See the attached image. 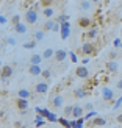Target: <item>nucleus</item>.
Here are the masks:
<instances>
[{
	"instance_id": "nucleus-1",
	"label": "nucleus",
	"mask_w": 122,
	"mask_h": 128,
	"mask_svg": "<svg viewBox=\"0 0 122 128\" xmlns=\"http://www.w3.org/2000/svg\"><path fill=\"white\" fill-rule=\"evenodd\" d=\"M25 22H27L28 25H35L36 22H38V11L35 10V8H28L27 11H25Z\"/></svg>"
},
{
	"instance_id": "nucleus-2",
	"label": "nucleus",
	"mask_w": 122,
	"mask_h": 128,
	"mask_svg": "<svg viewBox=\"0 0 122 128\" xmlns=\"http://www.w3.org/2000/svg\"><path fill=\"white\" fill-rule=\"evenodd\" d=\"M102 98H103L105 102H114V91L111 88L105 86L103 89H102Z\"/></svg>"
},
{
	"instance_id": "nucleus-3",
	"label": "nucleus",
	"mask_w": 122,
	"mask_h": 128,
	"mask_svg": "<svg viewBox=\"0 0 122 128\" xmlns=\"http://www.w3.org/2000/svg\"><path fill=\"white\" fill-rule=\"evenodd\" d=\"M13 66H3L2 67V72H0V78H2V81H6L10 78V76L13 75Z\"/></svg>"
},
{
	"instance_id": "nucleus-4",
	"label": "nucleus",
	"mask_w": 122,
	"mask_h": 128,
	"mask_svg": "<svg viewBox=\"0 0 122 128\" xmlns=\"http://www.w3.org/2000/svg\"><path fill=\"white\" fill-rule=\"evenodd\" d=\"M94 50H95V47H94V44H91V42H85V44H81V47H80V52L83 55H92Z\"/></svg>"
},
{
	"instance_id": "nucleus-5",
	"label": "nucleus",
	"mask_w": 122,
	"mask_h": 128,
	"mask_svg": "<svg viewBox=\"0 0 122 128\" xmlns=\"http://www.w3.org/2000/svg\"><path fill=\"white\" fill-rule=\"evenodd\" d=\"M61 39L63 41H66L67 38H69V34H70V24L69 22H64V24H61Z\"/></svg>"
},
{
	"instance_id": "nucleus-6",
	"label": "nucleus",
	"mask_w": 122,
	"mask_h": 128,
	"mask_svg": "<svg viewBox=\"0 0 122 128\" xmlns=\"http://www.w3.org/2000/svg\"><path fill=\"white\" fill-rule=\"evenodd\" d=\"M105 69L108 74H116V72H119V64L116 61H108L105 64Z\"/></svg>"
},
{
	"instance_id": "nucleus-7",
	"label": "nucleus",
	"mask_w": 122,
	"mask_h": 128,
	"mask_svg": "<svg viewBox=\"0 0 122 128\" xmlns=\"http://www.w3.org/2000/svg\"><path fill=\"white\" fill-rule=\"evenodd\" d=\"M92 80L97 83V84H99V83H106L108 81V72H106V70H102V72H99L97 75H94Z\"/></svg>"
},
{
	"instance_id": "nucleus-8",
	"label": "nucleus",
	"mask_w": 122,
	"mask_h": 128,
	"mask_svg": "<svg viewBox=\"0 0 122 128\" xmlns=\"http://www.w3.org/2000/svg\"><path fill=\"white\" fill-rule=\"evenodd\" d=\"M49 91V84L46 81H41V83H36L35 84V92L36 94H46Z\"/></svg>"
},
{
	"instance_id": "nucleus-9",
	"label": "nucleus",
	"mask_w": 122,
	"mask_h": 128,
	"mask_svg": "<svg viewBox=\"0 0 122 128\" xmlns=\"http://www.w3.org/2000/svg\"><path fill=\"white\" fill-rule=\"evenodd\" d=\"M66 58H67V50L66 48H58L55 52V60L58 61V62H63Z\"/></svg>"
},
{
	"instance_id": "nucleus-10",
	"label": "nucleus",
	"mask_w": 122,
	"mask_h": 128,
	"mask_svg": "<svg viewBox=\"0 0 122 128\" xmlns=\"http://www.w3.org/2000/svg\"><path fill=\"white\" fill-rule=\"evenodd\" d=\"M63 103H64V98H63V95L55 92L53 98H52V105H53V108H61V106H63Z\"/></svg>"
},
{
	"instance_id": "nucleus-11",
	"label": "nucleus",
	"mask_w": 122,
	"mask_h": 128,
	"mask_svg": "<svg viewBox=\"0 0 122 128\" xmlns=\"http://www.w3.org/2000/svg\"><path fill=\"white\" fill-rule=\"evenodd\" d=\"M75 75L78 76V78H88V76H89V70L85 66H80V67H77Z\"/></svg>"
},
{
	"instance_id": "nucleus-12",
	"label": "nucleus",
	"mask_w": 122,
	"mask_h": 128,
	"mask_svg": "<svg viewBox=\"0 0 122 128\" xmlns=\"http://www.w3.org/2000/svg\"><path fill=\"white\" fill-rule=\"evenodd\" d=\"M16 106H17L21 111H27V110H28V100L19 98V97H17V100H16Z\"/></svg>"
},
{
	"instance_id": "nucleus-13",
	"label": "nucleus",
	"mask_w": 122,
	"mask_h": 128,
	"mask_svg": "<svg viewBox=\"0 0 122 128\" xmlns=\"http://www.w3.org/2000/svg\"><path fill=\"white\" fill-rule=\"evenodd\" d=\"M91 92L89 89H86V88H80V89H75L74 91V97H77V98H83V97H86V95Z\"/></svg>"
},
{
	"instance_id": "nucleus-14",
	"label": "nucleus",
	"mask_w": 122,
	"mask_h": 128,
	"mask_svg": "<svg viewBox=\"0 0 122 128\" xmlns=\"http://www.w3.org/2000/svg\"><path fill=\"white\" fill-rule=\"evenodd\" d=\"M103 125H106V120L102 117H94V120L89 122V126H103Z\"/></svg>"
},
{
	"instance_id": "nucleus-15",
	"label": "nucleus",
	"mask_w": 122,
	"mask_h": 128,
	"mask_svg": "<svg viewBox=\"0 0 122 128\" xmlns=\"http://www.w3.org/2000/svg\"><path fill=\"white\" fill-rule=\"evenodd\" d=\"M41 62H42V55H31L30 66H41Z\"/></svg>"
},
{
	"instance_id": "nucleus-16",
	"label": "nucleus",
	"mask_w": 122,
	"mask_h": 128,
	"mask_svg": "<svg viewBox=\"0 0 122 128\" xmlns=\"http://www.w3.org/2000/svg\"><path fill=\"white\" fill-rule=\"evenodd\" d=\"M55 25H56V20H53V19H47V20L44 22V30L46 31H53Z\"/></svg>"
},
{
	"instance_id": "nucleus-17",
	"label": "nucleus",
	"mask_w": 122,
	"mask_h": 128,
	"mask_svg": "<svg viewBox=\"0 0 122 128\" xmlns=\"http://www.w3.org/2000/svg\"><path fill=\"white\" fill-rule=\"evenodd\" d=\"M27 25H25L24 22H21V24H17L16 25V27H14V31H16V33L17 34H25V33H27Z\"/></svg>"
},
{
	"instance_id": "nucleus-18",
	"label": "nucleus",
	"mask_w": 122,
	"mask_h": 128,
	"mask_svg": "<svg viewBox=\"0 0 122 128\" xmlns=\"http://www.w3.org/2000/svg\"><path fill=\"white\" fill-rule=\"evenodd\" d=\"M83 108L81 106H78V105H75L74 106V112H72V117L74 119H80V117H83Z\"/></svg>"
},
{
	"instance_id": "nucleus-19",
	"label": "nucleus",
	"mask_w": 122,
	"mask_h": 128,
	"mask_svg": "<svg viewBox=\"0 0 122 128\" xmlns=\"http://www.w3.org/2000/svg\"><path fill=\"white\" fill-rule=\"evenodd\" d=\"M28 72H30V75L38 76V75H42V69H41V66H30Z\"/></svg>"
},
{
	"instance_id": "nucleus-20",
	"label": "nucleus",
	"mask_w": 122,
	"mask_h": 128,
	"mask_svg": "<svg viewBox=\"0 0 122 128\" xmlns=\"http://www.w3.org/2000/svg\"><path fill=\"white\" fill-rule=\"evenodd\" d=\"M50 58H55V50L53 48H46L42 52V60H50Z\"/></svg>"
},
{
	"instance_id": "nucleus-21",
	"label": "nucleus",
	"mask_w": 122,
	"mask_h": 128,
	"mask_svg": "<svg viewBox=\"0 0 122 128\" xmlns=\"http://www.w3.org/2000/svg\"><path fill=\"white\" fill-rule=\"evenodd\" d=\"M97 34H99V30L97 28H91V30H88L85 33V38H88V39H95Z\"/></svg>"
},
{
	"instance_id": "nucleus-22",
	"label": "nucleus",
	"mask_w": 122,
	"mask_h": 128,
	"mask_svg": "<svg viewBox=\"0 0 122 128\" xmlns=\"http://www.w3.org/2000/svg\"><path fill=\"white\" fill-rule=\"evenodd\" d=\"M17 95H19V98H25V100H28V98L31 97V92L28 91V89H19Z\"/></svg>"
},
{
	"instance_id": "nucleus-23",
	"label": "nucleus",
	"mask_w": 122,
	"mask_h": 128,
	"mask_svg": "<svg viewBox=\"0 0 122 128\" xmlns=\"http://www.w3.org/2000/svg\"><path fill=\"white\" fill-rule=\"evenodd\" d=\"M91 19H88V17H81V19H78V25L80 27H83V28H88V27H91Z\"/></svg>"
},
{
	"instance_id": "nucleus-24",
	"label": "nucleus",
	"mask_w": 122,
	"mask_h": 128,
	"mask_svg": "<svg viewBox=\"0 0 122 128\" xmlns=\"http://www.w3.org/2000/svg\"><path fill=\"white\" fill-rule=\"evenodd\" d=\"M42 14L46 16L47 19H52V17L55 16V10H53V8H44V10H42Z\"/></svg>"
},
{
	"instance_id": "nucleus-25",
	"label": "nucleus",
	"mask_w": 122,
	"mask_h": 128,
	"mask_svg": "<svg viewBox=\"0 0 122 128\" xmlns=\"http://www.w3.org/2000/svg\"><path fill=\"white\" fill-rule=\"evenodd\" d=\"M78 6H80V8L81 10H89V8H91V6H92V2H89V0H83V2H80L78 3Z\"/></svg>"
},
{
	"instance_id": "nucleus-26",
	"label": "nucleus",
	"mask_w": 122,
	"mask_h": 128,
	"mask_svg": "<svg viewBox=\"0 0 122 128\" xmlns=\"http://www.w3.org/2000/svg\"><path fill=\"white\" fill-rule=\"evenodd\" d=\"M33 36H35V41H36V42H39V41L44 39V31H42V30H38V31H35V34H33Z\"/></svg>"
},
{
	"instance_id": "nucleus-27",
	"label": "nucleus",
	"mask_w": 122,
	"mask_h": 128,
	"mask_svg": "<svg viewBox=\"0 0 122 128\" xmlns=\"http://www.w3.org/2000/svg\"><path fill=\"white\" fill-rule=\"evenodd\" d=\"M36 44H38V42L33 39V41H27V42H24V46H22V47H24V48H35V47H36Z\"/></svg>"
},
{
	"instance_id": "nucleus-28",
	"label": "nucleus",
	"mask_w": 122,
	"mask_h": 128,
	"mask_svg": "<svg viewBox=\"0 0 122 128\" xmlns=\"http://www.w3.org/2000/svg\"><path fill=\"white\" fill-rule=\"evenodd\" d=\"M58 124H61L64 128H70V122H69L66 117H60V119H58Z\"/></svg>"
},
{
	"instance_id": "nucleus-29",
	"label": "nucleus",
	"mask_w": 122,
	"mask_h": 128,
	"mask_svg": "<svg viewBox=\"0 0 122 128\" xmlns=\"http://www.w3.org/2000/svg\"><path fill=\"white\" fill-rule=\"evenodd\" d=\"M58 119L60 117H56V114H53V112H49L46 117V120H49V122H58Z\"/></svg>"
},
{
	"instance_id": "nucleus-30",
	"label": "nucleus",
	"mask_w": 122,
	"mask_h": 128,
	"mask_svg": "<svg viewBox=\"0 0 122 128\" xmlns=\"http://www.w3.org/2000/svg\"><path fill=\"white\" fill-rule=\"evenodd\" d=\"M56 22H58L60 25H61V24H64V22H69V16H67V14H61V16H58Z\"/></svg>"
},
{
	"instance_id": "nucleus-31",
	"label": "nucleus",
	"mask_w": 122,
	"mask_h": 128,
	"mask_svg": "<svg viewBox=\"0 0 122 128\" xmlns=\"http://www.w3.org/2000/svg\"><path fill=\"white\" fill-rule=\"evenodd\" d=\"M39 5L42 6V10H44V8H50V6L53 5V2H52V0H44V2H39Z\"/></svg>"
},
{
	"instance_id": "nucleus-32",
	"label": "nucleus",
	"mask_w": 122,
	"mask_h": 128,
	"mask_svg": "<svg viewBox=\"0 0 122 128\" xmlns=\"http://www.w3.org/2000/svg\"><path fill=\"white\" fill-rule=\"evenodd\" d=\"M72 112H74V106H67V108H64V117L72 116Z\"/></svg>"
},
{
	"instance_id": "nucleus-33",
	"label": "nucleus",
	"mask_w": 122,
	"mask_h": 128,
	"mask_svg": "<svg viewBox=\"0 0 122 128\" xmlns=\"http://www.w3.org/2000/svg\"><path fill=\"white\" fill-rule=\"evenodd\" d=\"M5 44H8V46H16V39L8 36V38H5Z\"/></svg>"
},
{
	"instance_id": "nucleus-34",
	"label": "nucleus",
	"mask_w": 122,
	"mask_h": 128,
	"mask_svg": "<svg viewBox=\"0 0 122 128\" xmlns=\"http://www.w3.org/2000/svg\"><path fill=\"white\" fill-rule=\"evenodd\" d=\"M42 76L46 80H50V76H52V72H50L49 69H46V70H42Z\"/></svg>"
},
{
	"instance_id": "nucleus-35",
	"label": "nucleus",
	"mask_w": 122,
	"mask_h": 128,
	"mask_svg": "<svg viewBox=\"0 0 122 128\" xmlns=\"http://www.w3.org/2000/svg\"><path fill=\"white\" fill-rule=\"evenodd\" d=\"M11 22H13V25H14V27H16L17 24H21V17H19L17 14H16V16H13V19H11Z\"/></svg>"
},
{
	"instance_id": "nucleus-36",
	"label": "nucleus",
	"mask_w": 122,
	"mask_h": 128,
	"mask_svg": "<svg viewBox=\"0 0 122 128\" xmlns=\"http://www.w3.org/2000/svg\"><path fill=\"white\" fill-rule=\"evenodd\" d=\"M69 56H70V61H72V62H77V61H78V58H77V53H75V52H69Z\"/></svg>"
},
{
	"instance_id": "nucleus-37",
	"label": "nucleus",
	"mask_w": 122,
	"mask_h": 128,
	"mask_svg": "<svg viewBox=\"0 0 122 128\" xmlns=\"http://www.w3.org/2000/svg\"><path fill=\"white\" fill-rule=\"evenodd\" d=\"M92 117H95V111H89L85 116V120H89V119H92Z\"/></svg>"
},
{
	"instance_id": "nucleus-38",
	"label": "nucleus",
	"mask_w": 122,
	"mask_h": 128,
	"mask_svg": "<svg viewBox=\"0 0 122 128\" xmlns=\"http://www.w3.org/2000/svg\"><path fill=\"white\" fill-rule=\"evenodd\" d=\"M113 44H114V47H116V48H120V47H122V41H120V39H114Z\"/></svg>"
},
{
	"instance_id": "nucleus-39",
	"label": "nucleus",
	"mask_w": 122,
	"mask_h": 128,
	"mask_svg": "<svg viewBox=\"0 0 122 128\" xmlns=\"http://www.w3.org/2000/svg\"><path fill=\"white\" fill-rule=\"evenodd\" d=\"M120 105H122V97L117 98V100H114V108H119Z\"/></svg>"
},
{
	"instance_id": "nucleus-40",
	"label": "nucleus",
	"mask_w": 122,
	"mask_h": 128,
	"mask_svg": "<svg viewBox=\"0 0 122 128\" xmlns=\"http://www.w3.org/2000/svg\"><path fill=\"white\" fill-rule=\"evenodd\" d=\"M117 56V53L116 52H110V61H114V58Z\"/></svg>"
},
{
	"instance_id": "nucleus-41",
	"label": "nucleus",
	"mask_w": 122,
	"mask_h": 128,
	"mask_svg": "<svg viewBox=\"0 0 122 128\" xmlns=\"http://www.w3.org/2000/svg\"><path fill=\"white\" fill-rule=\"evenodd\" d=\"M39 122H44V117L41 116V114H38L36 116V124H39Z\"/></svg>"
},
{
	"instance_id": "nucleus-42",
	"label": "nucleus",
	"mask_w": 122,
	"mask_h": 128,
	"mask_svg": "<svg viewBox=\"0 0 122 128\" xmlns=\"http://www.w3.org/2000/svg\"><path fill=\"white\" fill-rule=\"evenodd\" d=\"M83 110H86V111H92V105H91V103H88L85 108H83Z\"/></svg>"
},
{
	"instance_id": "nucleus-43",
	"label": "nucleus",
	"mask_w": 122,
	"mask_h": 128,
	"mask_svg": "<svg viewBox=\"0 0 122 128\" xmlns=\"http://www.w3.org/2000/svg\"><path fill=\"white\" fill-rule=\"evenodd\" d=\"M116 86H117V89H119V91H122V78L116 83Z\"/></svg>"
},
{
	"instance_id": "nucleus-44",
	"label": "nucleus",
	"mask_w": 122,
	"mask_h": 128,
	"mask_svg": "<svg viewBox=\"0 0 122 128\" xmlns=\"http://www.w3.org/2000/svg\"><path fill=\"white\" fill-rule=\"evenodd\" d=\"M116 120H117L119 124H122V114H119V116H117V119H116Z\"/></svg>"
},
{
	"instance_id": "nucleus-45",
	"label": "nucleus",
	"mask_w": 122,
	"mask_h": 128,
	"mask_svg": "<svg viewBox=\"0 0 122 128\" xmlns=\"http://www.w3.org/2000/svg\"><path fill=\"white\" fill-rule=\"evenodd\" d=\"M5 22H6V19L3 16H0V24H5Z\"/></svg>"
},
{
	"instance_id": "nucleus-46",
	"label": "nucleus",
	"mask_w": 122,
	"mask_h": 128,
	"mask_svg": "<svg viewBox=\"0 0 122 128\" xmlns=\"http://www.w3.org/2000/svg\"><path fill=\"white\" fill-rule=\"evenodd\" d=\"M3 116H5V112H3V111H0V117H3Z\"/></svg>"
},
{
	"instance_id": "nucleus-47",
	"label": "nucleus",
	"mask_w": 122,
	"mask_h": 128,
	"mask_svg": "<svg viewBox=\"0 0 122 128\" xmlns=\"http://www.w3.org/2000/svg\"><path fill=\"white\" fill-rule=\"evenodd\" d=\"M2 67H3V66H2V61H0V69H2Z\"/></svg>"
},
{
	"instance_id": "nucleus-48",
	"label": "nucleus",
	"mask_w": 122,
	"mask_h": 128,
	"mask_svg": "<svg viewBox=\"0 0 122 128\" xmlns=\"http://www.w3.org/2000/svg\"><path fill=\"white\" fill-rule=\"evenodd\" d=\"M21 128H27V126H21Z\"/></svg>"
}]
</instances>
